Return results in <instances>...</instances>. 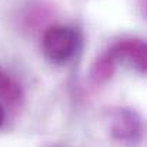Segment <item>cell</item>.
Returning <instances> with one entry per match:
<instances>
[{
	"instance_id": "6da1fadb",
	"label": "cell",
	"mask_w": 147,
	"mask_h": 147,
	"mask_svg": "<svg viewBox=\"0 0 147 147\" xmlns=\"http://www.w3.org/2000/svg\"><path fill=\"white\" fill-rule=\"evenodd\" d=\"M80 47L82 34L73 26H50L42 36V51L53 64L70 63L80 51Z\"/></svg>"
},
{
	"instance_id": "7a4b0ae2",
	"label": "cell",
	"mask_w": 147,
	"mask_h": 147,
	"mask_svg": "<svg viewBox=\"0 0 147 147\" xmlns=\"http://www.w3.org/2000/svg\"><path fill=\"white\" fill-rule=\"evenodd\" d=\"M109 133L123 147H139L144 139L142 116L131 107H114L109 111Z\"/></svg>"
},
{
	"instance_id": "3957f363",
	"label": "cell",
	"mask_w": 147,
	"mask_h": 147,
	"mask_svg": "<svg viewBox=\"0 0 147 147\" xmlns=\"http://www.w3.org/2000/svg\"><path fill=\"white\" fill-rule=\"evenodd\" d=\"M107 51L117 61H123L136 71L147 74V42L142 39H121L114 42Z\"/></svg>"
},
{
	"instance_id": "277c9868",
	"label": "cell",
	"mask_w": 147,
	"mask_h": 147,
	"mask_svg": "<svg viewBox=\"0 0 147 147\" xmlns=\"http://www.w3.org/2000/svg\"><path fill=\"white\" fill-rule=\"evenodd\" d=\"M0 103L11 113H17L24 103L20 83L3 66H0Z\"/></svg>"
},
{
	"instance_id": "5b68a950",
	"label": "cell",
	"mask_w": 147,
	"mask_h": 147,
	"mask_svg": "<svg viewBox=\"0 0 147 147\" xmlns=\"http://www.w3.org/2000/svg\"><path fill=\"white\" fill-rule=\"evenodd\" d=\"M116 60L111 57V54L104 50L101 54H98L96 60L93 61L92 67H90V80L97 84H106L114 74L116 71Z\"/></svg>"
},
{
	"instance_id": "8992f818",
	"label": "cell",
	"mask_w": 147,
	"mask_h": 147,
	"mask_svg": "<svg viewBox=\"0 0 147 147\" xmlns=\"http://www.w3.org/2000/svg\"><path fill=\"white\" fill-rule=\"evenodd\" d=\"M139 6H140L142 13L147 17V0H139Z\"/></svg>"
},
{
	"instance_id": "52a82bcc",
	"label": "cell",
	"mask_w": 147,
	"mask_h": 147,
	"mask_svg": "<svg viewBox=\"0 0 147 147\" xmlns=\"http://www.w3.org/2000/svg\"><path fill=\"white\" fill-rule=\"evenodd\" d=\"M3 121H4V107H3V104L0 103V126L3 124Z\"/></svg>"
}]
</instances>
